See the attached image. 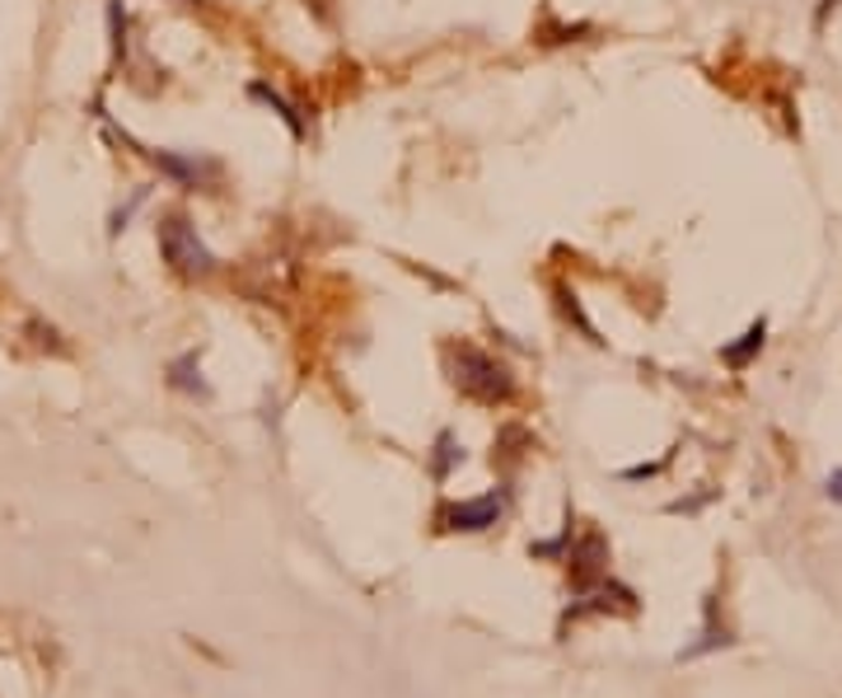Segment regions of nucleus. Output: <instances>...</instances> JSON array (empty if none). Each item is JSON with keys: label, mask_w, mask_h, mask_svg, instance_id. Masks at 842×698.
Returning a JSON list of instances; mask_svg holds the SVG:
<instances>
[{"label": "nucleus", "mask_w": 842, "mask_h": 698, "mask_svg": "<svg viewBox=\"0 0 842 698\" xmlns=\"http://www.w3.org/2000/svg\"><path fill=\"white\" fill-rule=\"evenodd\" d=\"M445 365H450L454 390L468 394L473 404L497 408V404H505V398L515 394L511 371H505L497 357H487L482 347H473V342H450V347H445Z\"/></svg>", "instance_id": "obj_1"}, {"label": "nucleus", "mask_w": 842, "mask_h": 698, "mask_svg": "<svg viewBox=\"0 0 842 698\" xmlns=\"http://www.w3.org/2000/svg\"><path fill=\"white\" fill-rule=\"evenodd\" d=\"M155 239H160V258L169 263V272L187 277V282H197V277H210L216 272V254L202 244L197 225H192L183 212H164L160 225H155Z\"/></svg>", "instance_id": "obj_2"}, {"label": "nucleus", "mask_w": 842, "mask_h": 698, "mask_svg": "<svg viewBox=\"0 0 842 698\" xmlns=\"http://www.w3.org/2000/svg\"><path fill=\"white\" fill-rule=\"evenodd\" d=\"M146 160L164 173V179H173L179 188H210L220 179V165L216 160H192V155H179V150H140Z\"/></svg>", "instance_id": "obj_3"}, {"label": "nucleus", "mask_w": 842, "mask_h": 698, "mask_svg": "<svg viewBox=\"0 0 842 698\" xmlns=\"http://www.w3.org/2000/svg\"><path fill=\"white\" fill-rule=\"evenodd\" d=\"M501 516V502L497 497H478V502H459V506H445V530H487L497 526Z\"/></svg>", "instance_id": "obj_4"}, {"label": "nucleus", "mask_w": 842, "mask_h": 698, "mask_svg": "<svg viewBox=\"0 0 842 698\" xmlns=\"http://www.w3.org/2000/svg\"><path fill=\"white\" fill-rule=\"evenodd\" d=\"M249 99H258L262 109H272L281 122H286V132L295 136V142H305V132H309V127H305V117H300V109H295V103L281 94V90H272L268 80H253V85H249Z\"/></svg>", "instance_id": "obj_5"}, {"label": "nucleus", "mask_w": 842, "mask_h": 698, "mask_svg": "<svg viewBox=\"0 0 842 698\" xmlns=\"http://www.w3.org/2000/svg\"><path fill=\"white\" fill-rule=\"evenodd\" d=\"M763 342H767V324L759 319V324H749L744 334H740V342H730L721 357H726V365H735V371H744V365L763 352Z\"/></svg>", "instance_id": "obj_6"}, {"label": "nucleus", "mask_w": 842, "mask_h": 698, "mask_svg": "<svg viewBox=\"0 0 842 698\" xmlns=\"http://www.w3.org/2000/svg\"><path fill=\"white\" fill-rule=\"evenodd\" d=\"M600 558H604V539L600 534H590V539H581V549H576L571 553V577L576 582H581V586H590V577H594V572H600L604 563H600Z\"/></svg>", "instance_id": "obj_7"}, {"label": "nucleus", "mask_w": 842, "mask_h": 698, "mask_svg": "<svg viewBox=\"0 0 842 698\" xmlns=\"http://www.w3.org/2000/svg\"><path fill=\"white\" fill-rule=\"evenodd\" d=\"M132 14H127V5L122 0H109V43H113V61H122L127 57V47H132Z\"/></svg>", "instance_id": "obj_8"}, {"label": "nucleus", "mask_w": 842, "mask_h": 698, "mask_svg": "<svg viewBox=\"0 0 842 698\" xmlns=\"http://www.w3.org/2000/svg\"><path fill=\"white\" fill-rule=\"evenodd\" d=\"M553 295H557V309H561V319H567V324H576V328H581V334H585L590 342H604L600 334H594V324L585 319V309H581V295H576L571 286H557Z\"/></svg>", "instance_id": "obj_9"}, {"label": "nucleus", "mask_w": 842, "mask_h": 698, "mask_svg": "<svg viewBox=\"0 0 842 698\" xmlns=\"http://www.w3.org/2000/svg\"><path fill=\"white\" fill-rule=\"evenodd\" d=\"M169 380H173V390H187V394H206V380L197 371V352H187L169 365Z\"/></svg>", "instance_id": "obj_10"}, {"label": "nucleus", "mask_w": 842, "mask_h": 698, "mask_svg": "<svg viewBox=\"0 0 842 698\" xmlns=\"http://www.w3.org/2000/svg\"><path fill=\"white\" fill-rule=\"evenodd\" d=\"M459 460H464V455H459V446H454V436L445 431L441 441H435V479H445V474H450V469L459 464Z\"/></svg>", "instance_id": "obj_11"}, {"label": "nucleus", "mask_w": 842, "mask_h": 698, "mask_svg": "<svg viewBox=\"0 0 842 698\" xmlns=\"http://www.w3.org/2000/svg\"><path fill=\"white\" fill-rule=\"evenodd\" d=\"M29 334H33V342L43 347V352H66V342H61V334L52 324H43V319H29Z\"/></svg>", "instance_id": "obj_12"}, {"label": "nucleus", "mask_w": 842, "mask_h": 698, "mask_svg": "<svg viewBox=\"0 0 842 698\" xmlns=\"http://www.w3.org/2000/svg\"><path fill=\"white\" fill-rule=\"evenodd\" d=\"M829 497L842 502V469H838V474H829Z\"/></svg>", "instance_id": "obj_13"}, {"label": "nucleus", "mask_w": 842, "mask_h": 698, "mask_svg": "<svg viewBox=\"0 0 842 698\" xmlns=\"http://www.w3.org/2000/svg\"><path fill=\"white\" fill-rule=\"evenodd\" d=\"M838 5V0H823V5H819V14H815V24H823V20H829V10Z\"/></svg>", "instance_id": "obj_14"}]
</instances>
